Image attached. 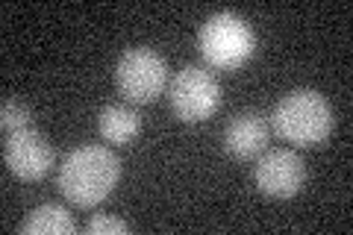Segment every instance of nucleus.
<instances>
[{
    "instance_id": "f257e3e1",
    "label": "nucleus",
    "mask_w": 353,
    "mask_h": 235,
    "mask_svg": "<svg viewBox=\"0 0 353 235\" xmlns=\"http://www.w3.org/2000/svg\"><path fill=\"white\" fill-rule=\"evenodd\" d=\"M121 180V162L118 156L103 147V144H85L77 147L59 165V192L74 206L92 209L115 192Z\"/></svg>"
},
{
    "instance_id": "f03ea898",
    "label": "nucleus",
    "mask_w": 353,
    "mask_h": 235,
    "mask_svg": "<svg viewBox=\"0 0 353 235\" xmlns=\"http://www.w3.org/2000/svg\"><path fill=\"white\" fill-rule=\"evenodd\" d=\"M271 127L294 147H315V144H324L333 132V112L324 94L312 88H297L274 106Z\"/></svg>"
},
{
    "instance_id": "7ed1b4c3",
    "label": "nucleus",
    "mask_w": 353,
    "mask_h": 235,
    "mask_svg": "<svg viewBox=\"0 0 353 235\" xmlns=\"http://www.w3.org/2000/svg\"><path fill=\"white\" fill-rule=\"evenodd\" d=\"M197 50L209 68L236 71L253 56L256 39L245 18L236 12H215L197 32Z\"/></svg>"
},
{
    "instance_id": "20e7f679",
    "label": "nucleus",
    "mask_w": 353,
    "mask_h": 235,
    "mask_svg": "<svg viewBox=\"0 0 353 235\" xmlns=\"http://www.w3.org/2000/svg\"><path fill=\"white\" fill-rule=\"evenodd\" d=\"M168 83V65L153 48H130L115 65V85L136 106L153 103Z\"/></svg>"
},
{
    "instance_id": "39448f33",
    "label": "nucleus",
    "mask_w": 353,
    "mask_h": 235,
    "mask_svg": "<svg viewBox=\"0 0 353 235\" xmlns=\"http://www.w3.org/2000/svg\"><path fill=\"white\" fill-rule=\"evenodd\" d=\"M168 100L174 115L183 124H201V121L212 118L221 106V85L206 68L189 65L174 76L168 85Z\"/></svg>"
},
{
    "instance_id": "423d86ee",
    "label": "nucleus",
    "mask_w": 353,
    "mask_h": 235,
    "mask_svg": "<svg viewBox=\"0 0 353 235\" xmlns=\"http://www.w3.org/2000/svg\"><path fill=\"white\" fill-rule=\"evenodd\" d=\"M53 144L41 136L36 127L12 130L6 132L3 141V162L9 167V174L18 176L21 183H36L53 167Z\"/></svg>"
},
{
    "instance_id": "0eeeda50",
    "label": "nucleus",
    "mask_w": 353,
    "mask_h": 235,
    "mask_svg": "<svg viewBox=\"0 0 353 235\" xmlns=\"http://www.w3.org/2000/svg\"><path fill=\"white\" fill-rule=\"evenodd\" d=\"M253 180L265 197L292 200L303 188L306 167L294 150H268L259 156L256 167H253Z\"/></svg>"
},
{
    "instance_id": "6e6552de",
    "label": "nucleus",
    "mask_w": 353,
    "mask_h": 235,
    "mask_svg": "<svg viewBox=\"0 0 353 235\" xmlns=\"http://www.w3.org/2000/svg\"><path fill=\"white\" fill-rule=\"evenodd\" d=\"M268 136H271V124L268 118H262L259 112H239L230 118V124L224 127V150L233 159H256V156L268 147Z\"/></svg>"
},
{
    "instance_id": "1a4fd4ad",
    "label": "nucleus",
    "mask_w": 353,
    "mask_h": 235,
    "mask_svg": "<svg viewBox=\"0 0 353 235\" xmlns=\"http://www.w3.org/2000/svg\"><path fill=\"white\" fill-rule=\"evenodd\" d=\"M139 130H141V118L130 106L112 103V106H103L101 115H97V132H101V139L109 144H118V147L130 144L139 136Z\"/></svg>"
},
{
    "instance_id": "9d476101",
    "label": "nucleus",
    "mask_w": 353,
    "mask_h": 235,
    "mask_svg": "<svg viewBox=\"0 0 353 235\" xmlns=\"http://www.w3.org/2000/svg\"><path fill=\"white\" fill-rule=\"evenodd\" d=\"M18 232L21 235H74L77 223L68 209H62L57 203H44V206H36L21 221Z\"/></svg>"
},
{
    "instance_id": "9b49d317",
    "label": "nucleus",
    "mask_w": 353,
    "mask_h": 235,
    "mask_svg": "<svg viewBox=\"0 0 353 235\" xmlns=\"http://www.w3.org/2000/svg\"><path fill=\"white\" fill-rule=\"evenodd\" d=\"M0 127L3 132H12V130H24V127H32V115L24 103H18V100L6 97L3 106H0Z\"/></svg>"
},
{
    "instance_id": "f8f14e48",
    "label": "nucleus",
    "mask_w": 353,
    "mask_h": 235,
    "mask_svg": "<svg viewBox=\"0 0 353 235\" xmlns=\"http://www.w3.org/2000/svg\"><path fill=\"white\" fill-rule=\"evenodd\" d=\"M130 221H121V218H109V215H94L92 221L85 223V232L88 235H121V232H130Z\"/></svg>"
}]
</instances>
